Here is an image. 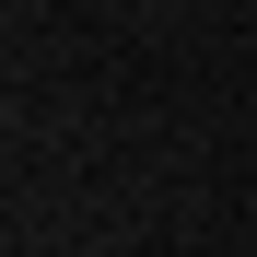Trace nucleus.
I'll list each match as a JSON object with an SVG mask.
<instances>
[]
</instances>
